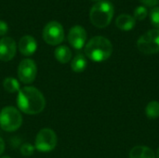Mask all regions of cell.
I'll list each match as a JSON object with an SVG mask.
<instances>
[{"label": "cell", "mask_w": 159, "mask_h": 158, "mask_svg": "<svg viewBox=\"0 0 159 158\" xmlns=\"http://www.w3.org/2000/svg\"><path fill=\"white\" fill-rule=\"evenodd\" d=\"M136 20L129 14H121L116 20V25L122 31H130L135 27Z\"/></svg>", "instance_id": "7c38bea8"}, {"label": "cell", "mask_w": 159, "mask_h": 158, "mask_svg": "<svg viewBox=\"0 0 159 158\" xmlns=\"http://www.w3.org/2000/svg\"><path fill=\"white\" fill-rule=\"evenodd\" d=\"M56 60L61 63H67L72 59V51L67 46H59L54 51Z\"/></svg>", "instance_id": "5bb4252c"}, {"label": "cell", "mask_w": 159, "mask_h": 158, "mask_svg": "<svg viewBox=\"0 0 159 158\" xmlns=\"http://www.w3.org/2000/svg\"><path fill=\"white\" fill-rule=\"evenodd\" d=\"M114 6L111 2L101 1L93 5L89 12L91 23L97 28L107 27L114 17Z\"/></svg>", "instance_id": "3957f363"}, {"label": "cell", "mask_w": 159, "mask_h": 158, "mask_svg": "<svg viewBox=\"0 0 159 158\" xmlns=\"http://www.w3.org/2000/svg\"><path fill=\"white\" fill-rule=\"evenodd\" d=\"M148 15L147 8L144 6L137 7L134 10V19L138 20H143Z\"/></svg>", "instance_id": "ac0fdd59"}, {"label": "cell", "mask_w": 159, "mask_h": 158, "mask_svg": "<svg viewBox=\"0 0 159 158\" xmlns=\"http://www.w3.org/2000/svg\"><path fill=\"white\" fill-rule=\"evenodd\" d=\"M113 53V45L103 36L92 37L85 46L86 56L95 62H102L108 60Z\"/></svg>", "instance_id": "7a4b0ae2"}, {"label": "cell", "mask_w": 159, "mask_h": 158, "mask_svg": "<svg viewBox=\"0 0 159 158\" xmlns=\"http://www.w3.org/2000/svg\"><path fill=\"white\" fill-rule=\"evenodd\" d=\"M0 158H11L10 156H2V157Z\"/></svg>", "instance_id": "d4e9b609"}, {"label": "cell", "mask_w": 159, "mask_h": 158, "mask_svg": "<svg viewBox=\"0 0 159 158\" xmlns=\"http://www.w3.org/2000/svg\"><path fill=\"white\" fill-rule=\"evenodd\" d=\"M37 75V66L35 62L31 59L22 60L18 67V76L21 83L31 84Z\"/></svg>", "instance_id": "ba28073f"}, {"label": "cell", "mask_w": 159, "mask_h": 158, "mask_svg": "<svg viewBox=\"0 0 159 158\" xmlns=\"http://www.w3.org/2000/svg\"><path fill=\"white\" fill-rule=\"evenodd\" d=\"M8 31V25L6 21L0 20V36H4Z\"/></svg>", "instance_id": "7402d4cb"}, {"label": "cell", "mask_w": 159, "mask_h": 158, "mask_svg": "<svg viewBox=\"0 0 159 158\" xmlns=\"http://www.w3.org/2000/svg\"><path fill=\"white\" fill-rule=\"evenodd\" d=\"M3 87H4V89L8 93L19 92V90L20 89V86L19 81L13 77L5 78L3 81Z\"/></svg>", "instance_id": "2e32d148"}, {"label": "cell", "mask_w": 159, "mask_h": 158, "mask_svg": "<svg viewBox=\"0 0 159 158\" xmlns=\"http://www.w3.org/2000/svg\"><path fill=\"white\" fill-rule=\"evenodd\" d=\"M87 65H88V61H87V59L86 57L81 54V53H78L75 56V58L72 60V62H71V68L74 72L75 73H81V72H84L85 69L87 68Z\"/></svg>", "instance_id": "9a60e30c"}, {"label": "cell", "mask_w": 159, "mask_h": 158, "mask_svg": "<svg viewBox=\"0 0 159 158\" xmlns=\"http://www.w3.org/2000/svg\"><path fill=\"white\" fill-rule=\"evenodd\" d=\"M157 158H159V147L158 149H157V156H156Z\"/></svg>", "instance_id": "cb8c5ba5"}, {"label": "cell", "mask_w": 159, "mask_h": 158, "mask_svg": "<svg viewBox=\"0 0 159 158\" xmlns=\"http://www.w3.org/2000/svg\"><path fill=\"white\" fill-rule=\"evenodd\" d=\"M137 47L147 55L159 53V29H152L143 34L137 41Z\"/></svg>", "instance_id": "5b68a950"}, {"label": "cell", "mask_w": 159, "mask_h": 158, "mask_svg": "<svg viewBox=\"0 0 159 158\" xmlns=\"http://www.w3.org/2000/svg\"><path fill=\"white\" fill-rule=\"evenodd\" d=\"M144 7H155L159 3V0H140Z\"/></svg>", "instance_id": "44dd1931"}, {"label": "cell", "mask_w": 159, "mask_h": 158, "mask_svg": "<svg viewBox=\"0 0 159 158\" xmlns=\"http://www.w3.org/2000/svg\"><path fill=\"white\" fill-rule=\"evenodd\" d=\"M17 46L13 38L5 36L0 39V61H9L16 55Z\"/></svg>", "instance_id": "30bf717a"}, {"label": "cell", "mask_w": 159, "mask_h": 158, "mask_svg": "<svg viewBox=\"0 0 159 158\" xmlns=\"http://www.w3.org/2000/svg\"><path fill=\"white\" fill-rule=\"evenodd\" d=\"M42 35L47 44L50 46H57L64 39V30L60 22L52 20L46 24L43 29Z\"/></svg>", "instance_id": "52a82bcc"}, {"label": "cell", "mask_w": 159, "mask_h": 158, "mask_svg": "<svg viewBox=\"0 0 159 158\" xmlns=\"http://www.w3.org/2000/svg\"><path fill=\"white\" fill-rule=\"evenodd\" d=\"M129 158H156V155L147 146H135L130 150Z\"/></svg>", "instance_id": "4fadbf2b"}, {"label": "cell", "mask_w": 159, "mask_h": 158, "mask_svg": "<svg viewBox=\"0 0 159 158\" xmlns=\"http://www.w3.org/2000/svg\"><path fill=\"white\" fill-rule=\"evenodd\" d=\"M145 115L149 119L155 120L159 117V102L157 101L150 102L145 107Z\"/></svg>", "instance_id": "e0dca14e"}, {"label": "cell", "mask_w": 159, "mask_h": 158, "mask_svg": "<svg viewBox=\"0 0 159 158\" xmlns=\"http://www.w3.org/2000/svg\"><path fill=\"white\" fill-rule=\"evenodd\" d=\"M87 32L84 27L80 25L73 26L68 34V42L75 49H81L84 47L87 41Z\"/></svg>", "instance_id": "9c48e42d"}, {"label": "cell", "mask_w": 159, "mask_h": 158, "mask_svg": "<svg viewBox=\"0 0 159 158\" xmlns=\"http://www.w3.org/2000/svg\"><path fill=\"white\" fill-rule=\"evenodd\" d=\"M57 135L51 129H41L34 141V148L41 153H48L55 149L57 145Z\"/></svg>", "instance_id": "8992f818"}, {"label": "cell", "mask_w": 159, "mask_h": 158, "mask_svg": "<svg viewBox=\"0 0 159 158\" xmlns=\"http://www.w3.org/2000/svg\"><path fill=\"white\" fill-rule=\"evenodd\" d=\"M34 146H33L32 144H29V143H24L21 148H20V154L25 156V157H28V156H31L34 152Z\"/></svg>", "instance_id": "ffe728a7"}, {"label": "cell", "mask_w": 159, "mask_h": 158, "mask_svg": "<svg viewBox=\"0 0 159 158\" xmlns=\"http://www.w3.org/2000/svg\"><path fill=\"white\" fill-rule=\"evenodd\" d=\"M92 1H97V2H101V1H102V0H92Z\"/></svg>", "instance_id": "484cf974"}, {"label": "cell", "mask_w": 159, "mask_h": 158, "mask_svg": "<svg viewBox=\"0 0 159 158\" xmlns=\"http://www.w3.org/2000/svg\"><path fill=\"white\" fill-rule=\"evenodd\" d=\"M150 20H151V23L157 29H159V7H155L151 9Z\"/></svg>", "instance_id": "d6986e66"}, {"label": "cell", "mask_w": 159, "mask_h": 158, "mask_svg": "<svg viewBox=\"0 0 159 158\" xmlns=\"http://www.w3.org/2000/svg\"><path fill=\"white\" fill-rule=\"evenodd\" d=\"M5 147H6V145H5V142H4V140L0 137V156L4 153V151H5Z\"/></svg>", "instance_id": "603a6c76"}, {"label": "cell", "mask_w": 159, "mask_h": 158, "mask_svg": "<svg viewBox=\"0 0 159 158\" xmlns=\"http://www.w3.org/2000/svg\"><path fill=\"white\" fill-rule=\"evenodd\" d=\"M22 125V115L13 106H7L0 112V128L7 132L16 131Z\"/></svg>", "instance_id": "277c9868"}, {"label": "cell", "mask_w": 159, "mask_h": 158, "mask_svg": "<svg viewBox=\"0 0 159 158\" xmlns=\"http://www.w3.org/2000/svg\"><path fill=\"white\" fill-rule=\"evenodd\" d=\"M17 105L26 115H38L45 109L46 99L36 88L24 87L18 92Z\"/></svg>", "instance_id": "6da1fadb"}, {"label": "cell", "mask_w": 159, "mask_h": 158, "mask_svg": "<svg viewBox=\"0 0 159 158\" xmlns=\"http://www.w3.org/2000/svg\"><path fill=\"white\" fill-rule=\"evenodd\" d=\"M37 49V42L31 35H24L20 39L19 50L24 56L33 55Z\"/></svg>", "instance_id": "8fae6325"}]
</instances>
